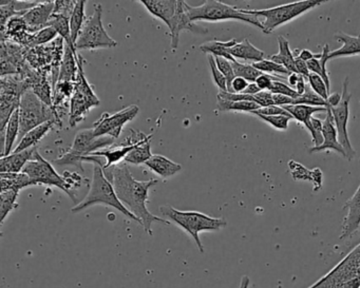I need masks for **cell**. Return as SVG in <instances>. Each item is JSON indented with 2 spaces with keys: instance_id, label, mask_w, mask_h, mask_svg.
<instances>
[{
  "instance_id": "94428289",
  "label": "cell",
  "mask_w": 360,
  "mask_h": 288,
  "mask_svg": "<svg viewBox=\"0 0 360 288\" xmlns=\"http://www.w3.org/2000/svg\"><path fill=\"white\" fill-rule=\"evenodd\" d=\"M341 102V94L335 93L330 94L328 98V108H332V107L338 106L339 103Z\"/></svg>"
},
{
  "instance_id": "3957f363",
  "label": "cell",
  "mask_w": 360,
  "mask_h": 288,
  "mask_svg": "<svg viewBox=\"0 0 360 288\" xmlns=\"http://www.w3.org/2000/svg\"><path fill=\"white\" fill-rule=\"evenodd\" d=\"M185 9L191 22H217L223 20H238L252 25L262 31L263 27L260 20L257 16L250 14V10L240 9L235 6L226 5V4L208 0L203 5L198 7H191L185 3Z\"/></svg>"
},
{
  "instance_id": "f546056e",
  "label": "cell",
  "mask_w": 360,
  "mask_h": 288,
  "mask_svg": "<svg viewBox=\"0 0 360 288\" xmlns=\"http://www.w3.org/2000/svg\"><path fill=\"white\" fill-rule=\"evenodd\" d=\"M91 110L87 100L81 93L75 91L70 100V111H69V123L71 127H75L77 124L83 122Z\"/></svg>"
},
{
  "instance_id": "db71d44e",
  "label": "cell",
  "mask_w": 360,
  "mask_h": 288,
  "mask_svg": "<svg viewBox=\"0 0 360 288\" xmlns=\"http://www.w3.org/2000/svg\"><path fill=\"white\" fill-rule=\"evenodd\" d=\"M275 81H281V77H274V75L265 74V73H263L261 77H259L258 79H257V81H255V83H256V85L258 86L259 89H260L261 91H269Z\"/></svg>"
},
{
  "instance_id": "cb8c5ba5",
  "label": "cell",
  "mask_w": 360,
  "mask_h": 288,
  "mask_svg": "<svg viewBox=\"0 0 360 288\" xmlns=\"http://www.w3.org/2000/svg\"><path fill=\"white\" fill-rule=\"evenodd\" d=\"M288 167H290V174H292L295 181H311L314 185V192L321 189L322 172L320 168L309 170L304 166L292 161V159L288 162Z\"/></svg>"
},
{
  "instance_id": "60d3db41",
  "label": "cell",
  "mask_w": 360,
  "mask_h": 288,
  "mask_svg": "<svg viewBox=\"0 0 360 288\" xmlns=\"http://www.w3.org/2000/svg\"><path fill=\"white\" fill-rule=\"evenodd\" d=\"M233 65V72H235L236 77H241V79H246L248 83H255L259 77L263 74L260 71L257 70L252 64H242V63L235 60L231 63Z\"/></svg>"
},
{
  "instance_id": "8d00e7d4",
  "label": "cell",
  "mask_w": 360,
  "mask_h": 288,
  "mask_svg": "<svg viewBox=\"0 0 360 288\" xmlns=\"http://www.w3.org/2000/svg\"><path fill=\"white\" fill-rule=\"evenodd\" d=\"M20 192L15 190H3L0 193V222L1 226L12 210L18 207V197Z\"/></svg>"
},
{
  "instance_id": "9c48e42d",
  "label": "cell",
  "mask_w": 360,
  "mask_h": 288,
  "mask_svg": "<svg viewBox=\"0 0 360 288\" xmlns=\"http://www.w3.org/2000/svg\"><path fill=\"white\" fill-rule=\"evenodd\" d=\"M32 84L20 75L1 77L0 87V122L1 132L6 129L13 113L20 108L22 96L31 89Z\"/></svg>"
},
{
  "instance_id": "d4e9b609",
  "label": "cell",
  "mask_w": 360,
  "mask_h": 288,
  "mask_svg": "<svg viewBox=\"0 0 360 288\" xmlns=\"http://www.w3.org/2000/svg\"><path fill=\"white\" fill-rule=\"evenodd\" d=\"M84 58H82L81 55H77V67H79V70H77V79H75V91L81 93L82 96L85 98V100H87L88 105H89L90 108H94V107H98V105L101 104L100 100H98V96L94 93V89H92L91 85L88 83L87 79H86L85 73H84Z\"/></svg>"
},
{
  "instance_id": "2e32d148",
  "label": "cell",
  "mask_w": 360,
  "mask_h": 288,
  "mask_svg": "<svg viewBox=\"0 0 360 288\" xmlns=\"http://www.w3.org/2000/svg\"><path fill=\"white\" fill-rule=\"evenodd\" d=\"M322 136H323V143L319 147H311L309 149V155L315 152H321V151L334 150L338 152L341 157L347 159L345 149L341 146L338 140V134L335 127L334 119H333L332 112L330 108L326 109V117L323 121V127H322Z\"/></svg>"
},
{
  "instance_id": "836d02e7",
  "label": "cell",
  "mask_w": 360,
  "mask_h": 288,
  "mask_svg": "<svg viewBox=\"0 0 360 288\" xmlns=\"http://www.w3.org/2000/svg\"><path fill=\"white\" fill-rule=\"evenodd\" d=\"M153 138V134L147 136V138L139 145L136 148H134L127 157H125L124 162L132 165H141V164H146L149 159L153 157L151 153V138Z\"/></svg>"
},
{
  "instance_id": "d6a6232c",
  "label": "cell",
  "mask_w": 360,
  "mask_h": 288,
  "mask_svg": "<svg viewBox=\"0 0 360 288\" xmlns=\"http://www.w3.org/2000/svg\"><path fill=\"white\" fill-rule=\"evenodd\" d=\"M0 178H1V191L15 190L20 192L22 189L35 185L30 176H27L24 172L0 174Z\"/></svg>"
},
{
  "instance_id": "7dc6e473",
  "label": "cell",
  "mask_w": 360,
  "mask_h": 288,
  "mask_svg": "<svg viewBox=\"0 0 360 288\" xmlns=\"http://www.w3.org/2000/svg\"><path fill=\"white\" fill-rule=\"evenodd\" d=\"M271 94H279V96H288V98L297 100L299 98V94L297 93L296 90L292 89L290 86L286 85L284 81H275L271 85V89L269 90Z\"/></svg>"
},
{
  "instance_id": "d6986e66",
  "label": "cell",
  "mask_w": 360,
  "mask_h": 288,
  "mask_svg": "<svg viewBox=\"0 0 360 288\" xmlns=\"http://www.w3.org/2000/svg\"><path fill=\"white\" fill-rule=\"evenodd\" d=\"M37 147L27 149L18 153H11L0 159V174H18L22 172L29 161L34 157Z\"/></svg>"
},
{
  "instance_id": "6f0895ef",
  "label": "cell",
  "mask_w": 360,
  "mask_h": 288,
  "mask_svg": "<svg viewBox=\"0 0 360 288\" xmlns=\"http://www.w3.org/2000/svg\"><path fill=\"white\" fill-rule=\"evenodd\" d=\"M295 66H296V70L298 74L302 75L304 79H309V73L311 72H309L307 63L303 62L300 58L295 56Z\"/></svg>"
},
{
  "instance_id": "7402d4cb",
  "label": "cell",
  "mask_w": 360,
  "mask_h": 288,
  "mask_svg": "<svg viewBox=\"0 0 360 288\" xmlns=\"http://www.w3.org/2000/svg\"><path fill=\"white\" fill-rule=\"evenodd\" d=\"M77 70H79V67H77V50L65 44L58 81H72V83H75V79H77Z\"/></svg>"
},
{
  "instance_id": "ba28073f",
  "label": "cell",
  "mask_w": 360,
  "mask_h": 288,
  "mask_svg": "<svg viewBox=\"0 0 360 288\" xmlns=\"http://www.w3.org/2000/svg\"><path fill=\"white\" fill-rule=\"evenodd\" d=\"M18 111H20V138H18L20 140L34 128L49 121L58 122L53 108L44 104L31 89L22 96Z\"/></svg>"
},
{
  "instance_id": "680465c9",
  "label": "cell",
  "mask_w": 360,
  "mask_h": 288,
  "mask_svg": "<svg viewBox=\"0 0 360 288\" xmlns=\"http://www.w3.org/2000/svg\"><path fill=\"white\" fill-rule=\"evenodd\" d=\"M274 103L275 106L283 107L288 105H295V100L288 96H279V94H273Z\"/></svg>"
},
{
  "instance_id": "9f6ffc18",
  "label": "cell",
  "mask_w": 360,
  "mask_h": 288,
  "mask_svg": "<svg viewBox=\"0 0 360 288\" xmlns=\"http://www.w3.org/2000/svg\"><path fill=\"white\" fill-rule=\"evenodd\" d=\"M250 83L246 79H241V77H236L231 83V93H243L246 88L248 87Z\"/></svg>"
},
{
  "instance_id": "91938a15",
  "label": "cell",
  "mask_w": 360,
  "mask_h": 288,
  "mask_svg": "<svg viewBox=\"0 0 360 288\" xmlns=\"http://www.w3.org/2000/svg\"><path fill=\"white\" fill-rule=\"evenodd\" d=\"M294 55L300 58V60H303V62L307 63L309 62V60H314V58H320L321 53L314 54L313 52L309 51V50L302 49L300 52H299V53H295L294 52Z\"/></svg>"
},
{
  "instance_id": "52a82bcc",
  "label": "cell",
  "mask_w": 360,
  "mask_h": 288,
  "mask_svg": "<svg viewBox=\"0 0 360 288\" xmlns=\"http://www.w3.org/2000/svg\"><path fill=\"white\" fill-rule=\"evenodd\" d=\"M22 172L30 176L35 185L44 184L56 187L66 192L75 202V187H79V183L77 184V181H73V178L60 176L51 163L44 159L39 151L34 153V157L28 162Z\"/></svg>"
},
{
  "instance_id": "b9f144b4",
  "label": "cell",
  "mask_w": 360,
  "mask_h": 288,
  "mask_svg": "<svg viewBox=\"0 0 360 288\" xmlns=\"http://www.w3.org/2000/svg\"><path fill=\"white\" fill-rule=\"evenodd\" d=\"M252 66H254L257 70L265 73V74H275V77H279V75H282V77H290V75L292 74L288 69L284 68L281 65L277 64V63L273 62V60H261V62L255 63V64H252Z\"/></svg>"
},
{
  "instance_id": "f907efd6",
  "label": "cell",
  "mask_w": 360,
  "mask_h": 288,
  "mask_svg": "<svg viewBox=\"0 0 360 288\" xmlns=\"http://www.w3.org/2000/svg\"><path fill=\"white\" fill-rule=\"evenodd\" d=\"M311 127H313V132H311V143L314 146L319 147L323 143V136H322V127H323V122L319 119L311 117Z\"/></svg>"
},
{
  "instance_id": "d590c367",
  "label": "cell",
  "mask_w": 360,
  "mask_h": 288,
  "mask_svg": "<svg viewBox=\"0 0 360 288\" xmlns=\"http://www.w3.org/2000/svg\"><path fill=\"white\" fill-rule=\"evenodd\" d=\"M85 7L86 1H84V0L77 1L75 11H73L72 15L70 18L71 39H72V44L75 45V43H77V39H79V32H81L86 20H87L85 16Z\"/></svg>"
},
{
  "instance_id": "e575fe53",
  "label": "cell",
  "mask_w": 360,
  "mask_h": 288,
  "mask_svg": "<svg viewBox=\"0 0 360 288\" xmlns=\"http://www.w3.org/2000/svg\"><path fill=\"white\" fill-rule=\"evenodd\" d=\"M47 27L53 28L58 32V34H60V37L66 41L65 44L75 49V45L72 44V39H71L70 18L60 15V14L53 13L49 22H48Z\"/></svg>"
},
{
  "instance_id": "e0dca14e",
  "label": "cell",
  "mask_w": 360,
  "mask_h": 288,
  "mask_svg": "<svg viewBox=\"0 0 360 288\" xmlns=\"http://www.w3.org/2000/svg\"><path fill=\"white\" fill-rule=\"evenodd\" d=\"M54 11V1H41L37 7L29 10L22 18L28 25L29 33L34 34L47 28Z\"/></svg>"
},
{
  "instance_id": "f35d334b",
  "label": "cell",
  "mask_w": 360,
  "mask_h": 288,
  "mask_svg": "<svg viewBox=\"0 0 360 288\" xmlns=\"http://www.w3.org/2000/svg\"><path fill=\"white\" fill-rule=\"evenodd\" d=\"M51 87L52 86L50 85L47 77H46L45 75L39 74V79L34 81L31 90L37 94V98H39L44 104L52 107L53 106V96H52Z\"/></svg>"
},
{
  "instance_id": "ee69618b",
  "label": "cell",
  "mask_w": 360,
  "mask_h": 288,
  "mask_svg": "<svg viewBox=\"0 0 360 288\" xmlns=\"http://www.w3.org/2000/svg\"><path fill=\"white\" fill-rule=\"evenodd\" d=\"M216 60L217 67H218L220 72L224 75L225 79H226L227 81V92L231 93V83H233V79H236L235 72H233V65H231V62H229L226 58H214Z\"/></svg>"
},
{
  "instance_id": "5bb4252c",
  "label": "cell",
  "mask_w": 360,
  "mask_h": 288,
  "mask_svg": "<svg viewBox=\"0 0 360 288\" xmlns=\"http://www.w3.org/2000/svg\"><path fill=\"white\" fill-rule=\"evenodd\" d=\"M167 27L170 31L172 48L174 50L178 48L179 39H180V34L183 31H191V32L195 33V34H204V33L207 32L206 29L200 28L199 26L195 25V22H191L186 9H185V1H182V0L179 1L176 15Z\"/></svg>"
},
{
  "instance_id": "277c9868",
  "label": "cell",
  "mask_w": 360,
  "mask_h": 288,
  "mask_svg": "<svg viewBox=\"0 0 360 288\" xmlns=\"http://www.w3.org/2000/svg\"><path fill=\"white\" fill-rule=\"evenodd\" d=\"M96 204H104V205L115 208L124 216H127L130 220L136 221V223L141 225L140 220L136 216H134L120 201L112 184L109 182L108 178H106L104 171H103L102 167L98 165H94L91 186H90L87 197H85L83 201L77 204L71 209V211L73 214H79V212L87 209L90 206L96 205Z\"/></svg>"
},
{
  "instance_id": "681fc988",
  "label": "cell",
  "mask_w": 360,
  "mask_h": 288,
  "mask_svg": "<svg viewBox=\"0 0 360 288\" xmlns=\"http://www.w3.org/2000/svg\"><path fill=\"white\" fill-rule=\"evenodd\" d=\"M265 123L269 124L271 127L278 130H288L292 117H284V115H273V117H265V115H257Z\"/></svg>"
},
{
  "instance_id": "f1b7e54d",
  "label": "cell",
  "mask_w": 360,
  "mask_h": 288,
  "mask_svg": "<svg viewBox=\"0 0 360 288\" xmlns=\"http://www.w3.org/2000/svg\"><path fill=\"white\" fill-rule=\"evenodd\" d=\"M20 111H15L10 119L7 127L3 131V145L4 151L1 157H8L11 155L12 148H13L14 143L20 138Z\"/></svg>"
},
{
  "instance_id": "484cf974",
  "label": "cell",
  "mask_w": 360,
  "mask_h": 288,
  "mask_svg": "<svg viewBox=\"0 0 360 288\" xmlns=\"http://www.w3.org/2000/svg\"><path fill=\"white\" fill-rule=\"evenodd\" d=\"M229 53L235 60H245L252 64L265 60L264 52L255 47L248 39H244L241 43H238L235 47L231 48Z\"/></svg>"
},
{
  "instance_id": "6da1fadb",
  "label": "cell",
  "mask_w": 360,
  "mask_h": 288,
  "mask_svg": "<svg viewBox=\"0 0 360 288\" xmlns=\"http://www.w3.org/2000/svg\"><path fill=\"white\" fill-rule=\"evenodd\" d=\"M103 171L112 184L120 201L140 220L141 225L149 235H153L151 226L153 223L170 224L169 221L155 216L147 208L149 189L158 184V180H149L146 182L136 181L132 176L129 167L126 165L111 166L107 169H103Z\"/></svg>"
},
{
  "instance_id": "4fadbf2b",
  "label": "cell",
  "mask_w": 360,
  "mask_h": 288,
  "mask_svg": "<svg viewBox=\"0 0 360 288\" xmlns=\"http://www.w3.org/2000/svg\"><path fill=\"white\" fill-rule=\"evenodd\" d=\"M113 143L115 138L111 136H96L94 129L82 130L75 136V142L69 150L79 157H87L103 150V148L112 146Z\"/></svg>"
},
{
  "instance_id": "11a10c76",
  "label": "cell",
  "mask_w": 360,
  "mask_h": 288,
  "mask_svg": "<svg viewBox=\"0 0 360 288\" xmlns=\"http://www.w3.org/2000/svg\"><path fill=\"white\" fill-rule=\"evenodd\" d=\"M256 100L257 104L261 107V108H265V107L275 106L274 103L273 94L269 91H261L258 94L254 96Z\"/></svg>"
},
{
  "instance_id": "be15d7a7",
  "label": "cell",
  "mask_w": 360,
  "mask_h": 288,
  "mask_svg": "<svg viewBox=\"0 0 360 288\" xmlns=\"http://www.w3.org/2000/svg\"><path fill=\"white\" fill-rule=\"evenodd\" d=\"M259 92H261V90L259 89L256 83H250V85H248V87L246 88L245 91H244L243 93L248 94V96H255L256 94H258Z\"/></svg>"
},
{
  "instance_id": "7bdbcfd3",
  "label": "cell",
  "mask_w": 360,
  "mask_h": 288,
  "mask_svg": "<svg viewBox=\"0 0 360 288\" xmlns=\"http://www.w3.org/2000/svg\"><path fill=\"white\" fill-rule=\"evenodd\" d=\"M295 105H307V106L328 108V100L320 98L318 94H316L315 92L311 89V87H307L304 94H302V96H299L297 100H295Z\"/></svg>"
},
{
  "instance_id": "f6af8a7d",
  "label": "cell",
  "mask_w": 360,
  "mask_h": 288,
  "mask_svg": "<svg viewBox=\"0 0 360 288\" xmlns=\"http://www.w3.org/2000/svg\"><path fill=\"white\" fill-rule=\"evenodd\" d=\"M307 81H309V87L316 94H318L323 100H328L330 93H328V88H326V83H324L321 77L315 74V73H309Z\"/></svg>"
},
{
  "instance_id": "8fae6325",
  "label": "cell",
  "mask_w": 360,
  "mask_h": 288,
  "mask_svg": "<svg viewBox=\"0 0 360 288\" xmlns=\"http://www.w3.org/2000/svg\"><path fill=\"white\" fill-rule=\"evenodd\" d=\"M349 79L345 77L342 83V93H341V102L338 106L330 108L334 119L335 127L338 134V140L342 148L345 149L347 161H352L356 157V150L352 146L349 140V131H347V123L349 117V103L352 100V94L349 91Z\"/></svg>"
},
{
  "instance_id": "7c38bea8",
  "label": "cell",
  "mask_w": 360,
  "mask_h": 288,
  "mask_svg": "<svg viewBox=\"0 0 360 288\" xmlns=\"http://www.w3.org/2000/svg\"><path fill=\"white\" fill-rule=\"evenodd\" d=\"M139 111L140 109L138 106L131 105L115 114L110 115L109 113H104L94 123V128H92L94 136H111L115 140L123 131L124 126L132 121L139 114Z\"/></svg>"
},
{
  "instance_id": "1f68e13d",
  "label": "cell",
  "mask_w": 360,
  "mask_h": 288,
  "mask_svg": "<svg viewBox=\"0 0 360 288\" xmlns=\"http://www.w3.org/2000/svg\"><path fill=\"white\" fill-rule=\"evenodd\" d=\"M237 41L236 39H231L229 41H208V43L203 44L200 47L201 51L203 53H207L208 55L214 56V58H223L229 60V62H235V58L229 53V49L235 47L237 45Z\"/></svg>"
},
{
  "instance_id": "6125c7cd",
  "label": "cell",
  "mask_w": 360,
  "mask_h": 288,
  "mask_svg": "<svg viewBox=\"0 0 360 288\" xmlns=\"http://www.w3.org/2000/svg\"><path fill=\"white\" fill-rule=\"evenodd\" d=\"M307 86L305 85V79L304 77L301 75L300 79H299L298 84H297L296 88H295V90H296L297 93L299 94V96H302V94H304V92L307 91Z\"/></svg>"
},
{
  "instance_id": "ab89813d",
  "label": "cell",
  "mask_w": 360,
  "mask_h": 288,
  "mask_svg": "<svg viewBox=\"0 0 360 288\" xmlns=\"http://www.w3.org/2000/svg\"><path fill=\"white\" fill-rule=\"evenodd\" d=\"M56 37H58V32L53 28L47 27L34 34L30 33L27 37L25 47H37V46L46 45L56 39Z\"/></svg>"
},
{
  "instance_id": "603a6c76",
  "label": "cell",
  "mask_w": 360,
  "mask_h": 288,
  "mask_svg": "<svg viewBox=\"0 0 360 288\" xmlns=\"http://www.w3.org/2000/svg\"><path fill=\"white\" fill-rule=\"evenodd\" d=\"M145 165L162 178H172L182 169L180 164L174 163L172 159L160 155H153Z\"/></svg>"
},
{
  "instance_id": "ffe728a7",
  "label": "cell",
  "mask_w": 360,
  "mask_h": 288,
  "mask_svg": "<svg viewBox=\"0 0 360 288\" xmlns=\"http://www.w3.org/2000/svg\"><path fill=\"white\" fill-rule=\"evenodd\" d=\"M146 138L147 136H145L142 140H138V142L134 143V144L121 145V146L115 147L111 146L109 148L98 151V152L91 153V155L104 157L105 161H106V165L102 169H107V168L111 167V166L117 165V163H120L122 159H125V157Z\"/></svg>"
},
{
  "instance_id": "9a60e30c",
  "label": "cell",
  "mask_w": 360,
  "mask_h": 288,
  "mask_svg": "<svg viewBox=\"0 0 360 288\" xmlns=\"http://www.w3.org/2000/svg\"><path fill=\"white\" fill-rule=\"evenodd\" d=\"M345 216L341 225V235L339 239L347 240L353 237L360 227V185L353 197L343 206Z\"/></svg>"
},
{
  "instance_id": "44dd1931",
  "label": "cell",
  "mask_w": 360,
  "mask_h": 288,
  "mask_svg": "<svg viewBox=\"0 0 360 288\" xmlns=\"http://www.w3.org/2000/svg\"><path fill=\"white\" fill-rule=\"evenodd\" d=\"M336 41L342 44L339 49L330 52L328 60L334 58H347V56H355L360 54V34L358 37L347 34L345 32H338L334 35Z\"/></svg>"
},
{
  "instance_id": "4316f807",
  "label": "cell",
  "mask_w": 360,
  "mask_h": 288,
  "mask_svg": "<svg viewBox=\"0 0 360 288\" xmlns=\"http://www.w3.org/2000/svg\"><path fill=\"white\" fill-rule=\"evenodd\" d=\"M58 124L56 121H49L39 127L34 128L30 132L26 134L22 140L18 143L16 148L14 149L12 153L22 152V151L27 150V149L33 148L37 147V145L47 136L48 132L53 128V126Z\"/></svg>"
},
{
  "instance_id": "816d5d0a",
  "label": "cell",
  "mask_w": 360,
  "mask_h": 288,
  "mask_svg": "<svg viewBox=\"0 0 360 288\" xmlns=\"http://www.w3.org/2000/svg\"><path fill=\"white\" fill-rule=\"evenodd\" d=\"M330 47H328V44L324 46L323 49H322L321 56H320V66H321L322 69V79H323L324 83H326V88H328V93H330V77H328V69H326V63H328V55H330Z\"/></svg>"
},
{
  "instance_id": "03108f58",
  "label": "cell",
  "mask_w": 360,
  "mask_h": 288,
  "mask_svg": "<svg viewBox=\"0 0 360 288\" xmlns=\"http://www.w3.org/2000/svg\"><path fill=\"white\" fill-rule=\"evenodd\" d=\"M250 277H248V275H244V277H242L241 283H240L239 288H250Z\"/></svg>"
},
{
  "instance_id": "83f0119b",
  "label": "cell",
  "mask_w": 360,
  "mask_h": 288,
  "mask_svg": "<svg viewBox=\"0 0 360 288\" xmlns=\"http://www.w3.org/2000/svg\"><path fill=\"white\" fill-rule=\"evenodd\" d=\"M282 108L285 109L292 115V119H296L298 123L302 124L309 133L313 132L311 122L313 115L317 112H326V108L307 106V105H288V106H283Z\"/></svg>"
},
{
  "instance_id": "8992f818",
  "label": "cell",
  "mask_w": 360,
  "mask_h": 288,
  "mask_svg": "<svg viewBox=\"0 0 360 288\" xmlns=\"http://www.w3.org/2000/svg\"><path fill=\"white\" fill-rule=\"evenodd\" d=\"M324 1L320 0H303L296 3L286 4L266 10H250V14L257 16L262 24V32L264 34H271L276 29L295 18L311 11L314 8L319 7Z\"/></svg>"
},
{
  "instance_id": "c3c4849f",
  "label": "cell",
  "mask_w": 360,
  "mask_h": 288,
  "mask_svg": "<svg viewBox=\"0 0 360 288\" xmlns=\"http://www.w3.org/2000/svg\"><path fill=\"white\" fill-rule=\"evenodd\" d=\"M77 1L75 0H56L54 1V14H60L70 18Z\"/></svg>"
},
{
  "instance_id": "5b68a950",
  "label": "cell",
  "mask_w": 360,
  "mask_h": 288,
  "mask_svg": "<svg viewBox=\"0 0 360 288\" xmlns=\"http://www.w3.org/2000/svg\"><path fill=\"white\" fill-rule=\"evenodd\" d=\"M307 288H360V243Z\"/></svg>"
},
{
  "instance_id": "bcb514c9",
  "label": "cell",
  "mask_w": 360,
  "mask_h": 288,
  "mask_svg": "<svg viewBox=\"0 0 360 288\" xmlns=\"http://www.w3.org/2000/svg\"><path fill=\"white\" fill-rule=\"evenodd\" d=\"M208 64H210V71H212V79H214V83L218 86L219 89H220L221 92H227V81L226 79H225L224 75L220 72L218 67H217L216 60H214V56L208 55L207 56Z\"/></svg>"
},
{
  "instance_id": "e7e4bbea",
  "label": "cell",
  "mask_w": 360,
  "mask_h": 288,
  "mask_svg": "<svg viewBox=\"0 0 360 288\" xmlns=\"http://www.w3.org/2000/svg\"><path fill=\"white\" fill-rule=\"evenodd\" d=\"M301 75L297 74V73H292V74L288 77V84L292 86V89L296 88L297 84H298L299 79H300Z\"/></svg>"
},
{
  "instance_id": "ac0fdd59",
  "label": "cell",
  "mask_w": 360,
  "mask_h": 288,
  "mask_svg": "<svg viewBox=\"0 0 360 288\" xmlns=\"http://www.w3.org/2000/svg\"><path fill=\"white\" fill-rule=\"evenodd\" d=\"M140 3L148 10L149 13L169 25L178 10L176 0H141Z\"/></svg>"
},
{
  "instance_id": "74e56055",
  "label": "cell",
  "mask_w": 360,
  "mask_h": 288,
  "mask_svg": "<svg viewBox=\"0 0 360 288\" xmlns=\"http://www.w3.org/2000/svg\"><path fill=\"white\" fill-rule=\"evenodd\" d=\"M218 98L217 108L220 112H229V111H238V112L252 113V111L258 110L261 107L256 103L252 102H231V100Z\"/></svg>"
},
{
  "instance_id": "7a4b0ae2",
  "label": "cell",
  "mask_w": 360,
  "mask_h": 288,
  "mask_svg": "<svg viewBox=\"0 0 360 288\" xmlns=\"http://www.w3.org/2000/svg\"><path fill=\"white\" fill-rule=\"evenodd\" d=\"M162 216L168 218V221L176 223L179 227L186 231L195 243L197 244L200 252L203 254L204 247L200 239V233L205 231H219L225 228L226 221L222 218H212L207 214L198 211H182L176 209L170 205H163L159 208Z\"/></svg>"
},
{
  "instance_id": "30bf717a",
  "label": "cell",
  "mask_w": 360,
  "mask_h": 288,
  "mask_svg": "<svg viewBox=\"0 0 360 288\" xmlns=\"http://www.w3.org/2000/svg\"><path fill=\"white\" fill-rule=\"evenodd\" d=\"M103 8L100 4L94 5V12L86 20L79 39L75 43L77 50H96L117 47V43L109 37L103 25Z\"/></svg>"
},
{
  "instance_id": "4dcf8cb0",
  "label": "cell",
  "mask_w": 360,
  "mask_h": 288,
  "mask_svg": "<svg viewBox=\"0 0 360 288\" xmlns=\"http://www.w3.org/2000/svg\"><path fill=\"white\" fill-rule=\"evenodd\" d=\"M277 41L278 45H279V52L275 55H271L269 60L281 65L284 68L288 69L290 73H297L296 66H295L294 52L290 50L288 39L283 37H278Z\"/></svg>"
},
{
  "instance_id": "f5cc1de1",
  "label": "cell",
  "mask_w": 360,
  "mask_h": 288,
  "mask_svg": "<svg viewBox=\"0 0 360 288\" xmlns=\"http://www.w3.org/2000/svg\"><path fill=\"white\" fill-rule=\"evenodd\" d=\"M252 114L254 115H265V117H273V115H284V117H292V115L285 110V109L282 108V107L279 106H269L265 107V108H260L258 110L252 111Z\"/></svg>"
}]
</instances>
